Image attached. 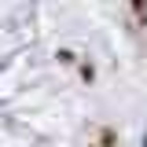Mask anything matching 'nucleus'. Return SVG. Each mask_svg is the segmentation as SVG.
I'll list each match as a JSON object with an SVG mask.
<instances>
[{"mask_svg":"<svg viewBox=\"0 0 147 147\" xmlns=\"http://www.w3.org/2000/svg\"><path fill=\"white\" fill-rule=\"evenodd\" d=\"M55 59H59L63 66H74V63H77V55H74L70 48H59V55H55Z\"/></svg>","mask_w":147,"mask_h":147,"instance_id":"nucleus-2","label":"nucleus"},{"mask_svg":"<svg viewBox=\"0 0 147 147\" xmlns=\"http://www.w3.org/2000/svg\"><path fill=\"white\" fill-rule=\"evenodd\" d=\"M81 77H85V81H96V66H92V63H81Z\"/></svg>","mask_w":147,"mask_h":147,"instance_id":"nucleus-3","label":"nucleus"},{"mask_svg":"<svg viewBox=\"0 0 147 147\" xmlns=\"http://www.w3.org/2000/svg\"><path fill=\"white\" fill-rule=\"evenodd\" d=\"M114 140H118V136H114V129H103V136H99L96 144H88V147H114Z\"/></svg>","mask_w":147,"mask_h":147,"instance_id":"nucleus-1","label":"nucleus"}]
</instances>
